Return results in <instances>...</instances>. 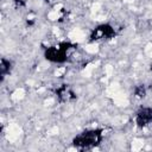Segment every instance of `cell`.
I'll return each instance as SVG.
<instances>
[{
	"label": "cell",
	"instance_id": "2",
	"mask_svg": "<svg viewBox=\"0 0 152 152\" xmlns=\"http://www.w3.org/2000/svg\"><path fill=\"white\" fill-rule=\"evenodd\" d=\"M72 45L70 43H61L57 46H50L45 51V58L55 62V63H63L68 59V51Z\"/></svg>",
	"mask_w": 152,
	"mask_h": 152
},
{
	"label": "cell",
	"instance_id": "1",
	"mask_svg": "<svg viewBox=\"0 0 152 152\" xmlns=\"http://www.w3.org/2000/svg\"><path fill=\"white\" fill-rule=\"evenodd\" d=\"M102 140V131L101 129H88L74 139V146L77 148H90L99 145Z\"/></svg>",
	"mask_w": 152,
	"mask_h": 152
},
{
	"label": "cell",
	"instance_id": "3",
	"mask_svg": "<svg viewBox=\"0 0 152 152\" xmlns=\"http://www.w3.org/2000/svg\"><path fill=\"white\" fill-rule=\"evenodd\" d=\"M135 121H137L138 126H140V127H145V126L152 124V108L151 107L140 108L137 113Z\"/></svg>",
	"mask_w": 152,
	"mask_h": 152
},
{
	"label": "cell",
	"instance_id": "4",
	"mask_svg": "<svg viewBox=\"0 0 152 152\" xmlns=\"http://www.w3.org/2000/svg\"><path fill=\"white\" fill-rule=\"evenodd\" d=\"M112 36H114V28L109 25H101L94 30L91 34V39L93 40L106 39V38H110Z\"/></svg>",
	"mask_w": 152,
	"mask_h": 152
}]
</instances>
